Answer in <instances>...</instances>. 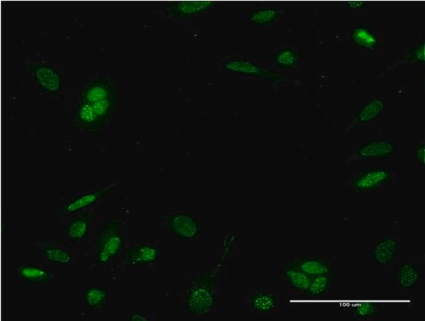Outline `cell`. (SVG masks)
<instances>
[{"instance_id": "7402d4cb", "label": "cell", "mask_w": 425, "mask_h": 321, "mask_svg": "<svg viewBox=\"0 0 425 321\" xmlns=\"http://www.w3.org/2000/svg\"><path fill=\"white\" fill-rule=\"evenodd\" d=\"M351 39L356 46L366 51L375 50L380 45L378 34L369 27L364 26L355 27L351 30Z\"/></svg>"}, {"instance_id": "52a82bcc", "label": "cell", "mask_w": 425, "mask_h": 321, "mask_svg": "<svg viewBox=\"0 0 425 321\" xmlns=\"http://www.w3.org/2000/svg\"><path fill=\"white\" fill-rule=\"evenodd\" d=\"M16 281L28 285H50L55 281L54 271L38 259L23 258L16 262Z\"/></svg>"}, {"instance_id": "4fadbf2b", "label": "cell", "mask_w": 425, "mask_h": 321, "mask_svg": "<svg viewBox=\"0 0 425 321\" xmlns=\"http://www.w3.org/2000/svg\"><path fill=\"white\" fill-rule=\"evenodd\" d=\"M167 226L176 237L183 241L195 240L201 232L198 220L185 213L171 214L167 220Z\"/></svg>"}, {"instance_id": "ac0fdd59", "label": "cell", "mask_w": 425, "mask_h": 321, "mask_svg": "<svg viewBox=\"0 0 425 321\" xmlns=\"http://www.w3.org/2000/svg\"><path fill=\"white\" fill-rule=\"evenodd\" d=\"M115 96L113 85L105 79H98L87 85L83 91V101L95 103Z\"/></svg>"}, {"instance_id": "30bf717a", "label": "cell", "mask_w": 425, "mask_h": 321, "mask_svg": "<svg viewBox=\"0 0 425 321\" xmlns=\"http://www.w3.org/2000/svg\"><path fill=\"white\" fill-rule=\"evenodd\" d=\"M216 6L212 1H182L171 3L162 9L164 16L175 21H191L207 15Z\"/></svg>"}, {"instance_id": "2e32d148", "label": "cell", "mask_w": 425, "mask_h": 321, "mask_svg": "<svg viewBox=\"0 0 425 321\" xmlns=\"http://www.w3.org/2000/svg\"><path fill=\"white\" fill-rule=\"evenodd\" d=\"M91 230V217L89 213H77L74 218L65 224L64 234L69 242H81L89 236Z\"/></svg>"}, {"instance_id": "ffe728a7", "label": "cell", "mask_w": 425, "mask_h": 321, "mask_svg": "<svg viewBox=\"0 0 425 321\" xmlns=\"http://www.w3.org/2000/svg\"><path fill=\"white\" fill-rule=\"evenodd\" d=\"M311 279L312 278L304 274L295 265L285 266V271H283V281L293 291L306 295L307 289L310 288Z\"/></svg>"}, {"instance_id": "44dd1931", "label": "cell", "mask_w": 425, "mask_h": 321, "mask_svg": "<svg viewBox=\"0 0 425 321\" xmlns=\"http://www.w3.org/2000/svg\"><path fill=\"white\" fill-rule=\"evenodd\" d=\"M385 100L372 98L364 103L356 116L355 122L357 125H368L375 122L385 112Z\"/></svg>"}, {"instance_id": "9a60e30c", "label": "cell", "mask_w": 425, "mask_h": 321, "mask_svg": "<svg viewBox=\"0 0 425 321\" xmlns=\"http://www.w3.org/2000/svg\"><path fill=\"white\" fill-rule=\"evenodd\" d=\"M291 264L311 278L328 274H334L338 267V262L335 264L334 258L323 257L302 258L300 261L292 262Z\"/></svg>"}, {"instance_id": "f546056e", "label": "cell", "mask_w": 425, "mask_h": 321, "mask_svg": "<svg viewBox=\"0 0 425 321\" xmlns=\"http://www.w3.org/2000/svg\"><path fill=\"white\" fill-rule=\"evenodd\" d=\"M345 6L351 10H361L363 8H365L366 3L362 1H350L346 3Z\"/></svg>"}, {"instance_id": "d6986e66", "label": "cell", "mask_w": 425, "mask_h": 321, "mask_svg": "<svg viewBox=\"0 0 425 321\" xmlns=\"http://www.w3.org/2000/svg\"><path fill=\"white\" fill-rule=\"evenodd\" d=\"M159 257L157 247L149 244H142L137 247H131L125 255L126 264L137 266L154 264Z\"/></svg>"}, {"instance_id": "8fae6325", "label": "cell", "mask_w": 425, "mask_h": 321, "mask_svg": "<svg viewBox=\"0 0 425 321\" xmlns=\"http://www.w3.org/2000/svg\"><path fill=\"white\" fill-rule=\"evenodd\" d=\"M283 10L276 5L252 6L244 16L245 26L250 28H272L282 23Z\"/></svg>"}, {"instance_id": "4dcf8cb0", "label": "cell", "mask_w": 425, "mask_h": 321, "mask_svg": "<svg viewBox=\"0 0 425 321\" xmlns=\"http://www.w3.org/2000/svg\"><path fill=\"white\" fill-rule=\"evenodd\" d=\"M130 320L131 321H137V320H140V321H146L148 320V319H147L146 316L142 315V314H133V315H131L130 317Z\"/></svg>"}, {"instance_id": "d4e9b609", "label": "cell", "mask_w": 425, "mask_h": 321, "mask_svg": "<svg viewBox=\"0 0 425 321\" xmlns=\"http://www.w3.org/2000/svg\"><path fill=\"white\" fill-rule=\"evenodd\" d=\"M385 305L378 302L365 301L353 303L348 307V312L358 320H369L382 312Z\"/></svg>"}, {"instance_id": "ba28073f", "label": "cell", "mask_w": 425, "mask_h": 321, "mask_svg": "<svg viewBox=\"0 0 425 321\" xmlns=\"http://www.w3.org/2000/svg\"><path fill=\"white\" fill-rule=\"evenodd\" d=\"M399 144L392 140H375L358 145L352 151L351 159L353 161H374L379 159L395 157L399 154Z\"/></svg>"}, {"instance_id": "7a4b0ae2", "label": "cell", "mask_w": 425, "mask_h": 321, "mask_svg": "<svg viewBox=\"0 0 425 321\" xmlns=\"http://www.w3.org/2000/svg\"><path fill=\"white\" fill-rule=\"evenodd\" d=\"M400 246V229L396 225L390 229L373 230L370 236L372 268L375 271H385L399 257Z\"/></svg>"}, {"instance_id": "603a6c76", "label": "cell", "mask_w": 425, "mask_h": 321, "mask_svg": "<svg viewBox=\"0 0 425 321\" xmlns=\"http://www.w3.org/2000/svg\"><path fill=\"white\" fill-rule=\"evenodd\" d=\"M335 276L333 274L317 276L311 279L306 295L310 299L319 300L326 298L334 288Z\"/></svg>"}, {"instance_id": "83f0119b", "label": "cell", "mask_w": 425, "mask_h": 321, "mask_svg": "<svg viewBox=\"0 0 425 321\" xmlns=\"http://www.w3.org/2000/svg\"><path fill=\"white\" fill-rule=\"evenodd\" d=\"M425 44L424 41L421 40V43L418 44L417 46L414 47L412 50L409 52V60L410 62H416L418 64H424L425 62Z\"/></svg>"}, {"instance_id": "cb8c5ba5", "label": "cell", "mask_w": 425, "mask_h": 321, "mask_svg": "<svg viewBox=\"0 0 425 321\" xmlns=\"http://www.w3.org/2000/svg\"><path fill=\"white\" fill-rule=\"evenodd\" d=\"M272 61L276 67L283 70H293L300 64V51L292 46L280 47L273 55Z\"/></svg>"}, {"instance_id": "484cf974", "label": "cell", "mask_w": 425, "mask_h": 321, "mask_svg": "<svg viewBox=\"0 0 425 321\" xmlns=\"http://www.w3.org/2000/svg\"><path fill=\"white\" fill-rule=\"evenodd\" d=\"M41 252L46 260L62 267H68L72 264V257L69 251L64 247L55 246V244H42Z\"/></svg>"}, {"instance_id": "e0dca14e", "label": "cell", "mask_w": 425, "mask_h": 321, "mask_svg": "<svg viewBox=\"0 0 425 321\" xmlns=\"http://www.w3.org/2000/svg\"><path fill=\"white\" fill-rule=\"evenodd\" d=\"M74 123L79 129L87 133H98L101 123L95 111L93 103L83 101L78 106L74 116Z\"/></svg>"}, {"instance_id": "f1b7e54d", "label": "cell", "mask_w": 425, "mask_h": 321, "mask_svg": "<svg viewBox=\"0 0 425 321\" xmlns=\"http://www.w3.org/2000/svg\"><path fill=\"white\" fill-rule=\"evenodd\" d=\"M414 162L418 167L424 168L425 167V144L424 140L418 141L414 145Z\"/></svg>"}, {"instance_id": "6da1fadb", "label": "cell", "mask_w": 425, "mask_h": 321, "mask_svg": "<svg viewBox=\"0 0 425 321\" xmlns=\"http://www.w3.org/2000/svg\"><path fill=\"white\" fill-rule=\"evenodd\" d=\"M344 191L358 200L378 199L385 195L387 186L397 184L398 172L385 164H370L345 172Z\"/></svg>"}, {"instance_id": "5b68a950", "label": "cell", "mask_w": 425, "mask_h": 321, "mask_svg": "<svg viewBox=\"0 0 425 321\" xmlns=\"http://www.w3.org/2000/svg\"><path fill=\"white\" fill-rule=\"evenodd\" d=\"M281 300V293L274 286H257L249 290L245 296L244 309L250 314L269 315L278 312Z\"/></svg>"}, {"instance_id": "5bb4252c", "label": "cell", "mask_w": 425, "mask_h": 321, "mask_svg": "<svg viewBox=\"0 0 425 321\" xmlns=\"http://www.w3.org/2000/svg\"><path fill=\"white\" fill-rule=\"evenodd\" d=\"M109 189V188H98L82 193L65 203L63 208L60 210V213L62 215H70V214L72 215V214L84 213L105 198L108 194Z\"/></svg>"}, {"instance_id": "9c48e42d", "label": "cell", "mask_w": 425, "mask_h": 321, "mask_svg": "<svg viewBox=\"0 0 425 321\" xmlns=\"http://www.w3.org/2000/svg\"><path fill=\"white\" fill-rule=\"evenodd\" d=\"M215 305V293L212 286L196 282L189 289L186 299V308L193 315H206Z\"/></svg>"}, {"instance_id": "3957f363", "label": "cell", "mask_w": 425, "mask_h": 321, "mask_svg": "<svg viewBox=\"0 0 425 321\" xmlns=\"http://www.w3.org/2000/svg\"><path fill=\"white\" fill-rule=\"evenodd\" d=\"M125 247L122 229L116 222L106 223L96 237L93 246V260L98 266L105 267L118 257Z\"/></svg>"}, {"instance_id": "8992f818", "label": "cell", "mask_w": 425, "mask_h": 321, "mask_svg": "<svg viewBox=\"0 0 425 321\" xmlns=\"http://www.w3.org/2000/svg\"><path fill=\"white\" fill-rule=\"evenodd\" d=\"M220 69L231 74L247 76V77L267 79L273 82L282 81L283 74L275 70H271L254 61L244 58L226 57L220 60Z\"/></svg>"}, {"instance_id": "277c9868", "label": "cell", "mask_w": 425, "mask_h": 321, "mask_svg": "<svg viewBox=\"0 0 425 321\" xmlns=\"http://www.w3.org/2000/svg\"><path fill=\"white\" fill-rule=\"evenodd\" d=\"M385 274L392 275V281L400 292L412 293L423 281L424 261L420 257H398Z\"/></svg>"}, {"instance_id": "4316f807", "label": "cell", "mask_w": 425, "mask_h": 321, "mask_svg": "<svg viewBox=\"0 0 425 321\" xmlns=\"http://www.w3.org/2000/svg\"><path fill=\"white\" fill-rule=\"evenodd\" d=\"M85 305L92 310H98L106 306L108 300V291L99 286H89L85 291Z\"/></svg>"}, {"instance_id": "7c38bea8", "label": "cell", "mask_w": 425, "mask_h": 321, "mask_svg": "<svg viewBox=\"0 0 425 321\" xmlns=\"http://www.w3.org/2000/svg\"><path fill=\"white\" fill-rule=\"evenodd\" d=\"M36 84L50 94H58L63 89V77L57 68L47 62H35L29 65Z\"/></svg>"}]
</instances>
